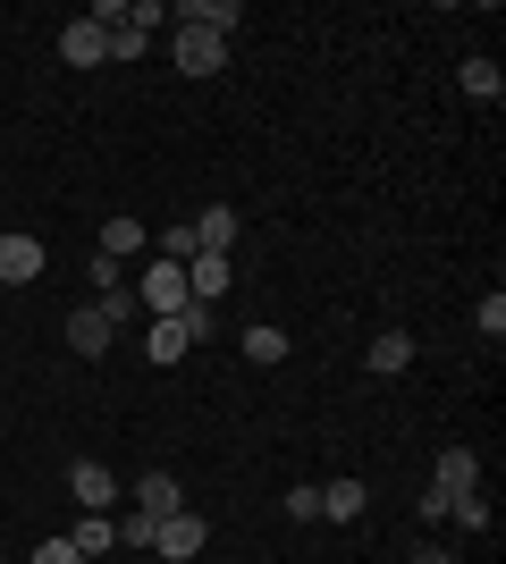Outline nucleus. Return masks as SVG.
<instances>
[{
  "label": "nucleus",
  "mask_w": 506,
  "mask_h": 564,
  "mask_svg": "<svg viewBox=\"0 0 506 564\" xmlns=\"http://www.w3.org/2000/svg\"><path fill=\"white\" fill-rule=\"evenodd\" d=\"M194 295H186V270L177 261H152L144 270V286H136V312H152V321H177Z\"/></svg>",
  "instance_id": "1"
},
{
  "label": "nucleus",
  "mask_w": 506,
  "mask_h": 564,
  "mask_svg": "<svg viewBox=\"0 0 506 564\" xmlns=\"http://www.w3.org/2000/svg\"><path fill=\"white\" fill-rule=\"evenodd\" d=\"M43 261H51V253H43V236H25V228L0 236V286H9V295L43 279Z\"/></svg>",
  "instance_id": "2"
},
{
  "label": "nucleus",
  "mask_w": 506,
  "mask_h": 564,
  "mask_svg": "<svg viewBox=\"0 0 506 564\" xmlns=\"http://www.w3.org/2000/svg\"><path fill=\"white\" fill-rule=\"evenodd\" d=\"M177 68L186 76H219L228 68V34H219V25H177Z\"/></svg>",
  "instance_id": "3"
},
{
  "label": "nucleus",
  "mask_w": 506,
  "mask_h": 564,
  "mask_svg": "<svg viewBox=\"0 0 506 564\" xmlns=\"http://www.w3.org/2000/svg\"><path fill=\"white\" fill-rule=\"evenodd\" d=\"M431 489L448 497V506H456V497H473V489H482V455H473V447H439Z\"/></svg>",
  "instance_id": "4"
},
{
  "label": "nucleus",
  "mask_w": 506,
  "mask_h": 564,
  "mask_svg": "<svg viewBox=\"0 0 506 564\" xmlns=\"http://www.w3.org/2000/svg\"><path fill=\"white\" fill-rule=\"evenodd\" d=\"M68 497H76V514H110V506H119V480H110V464H94V455H85V464L68 471Z\"/></svg>",
  "instance_id": "5"
},
{
  "label": "nucleus",
  "mask_w": 506,
  "mask_h": 564,
  "mask_svg": "<svg viewBox=\"0 0 506 564\" xmlns=\"http://www.w3.org/2000/svg\"><path fill=\"white\" fill-rule=\"evenodd\" d=\"M152 556H169V564H186V556H203V514H169V522H152Z\"/></svg>",
  "instance_id": "6"
},
{
  "label": "nucleus",
  "mask_w": 506,
  "mask_h": 564,
  "mask_svg": "<svg viewBox=\"0 0 506 564\" xmlns=\"http://www.w3.org/2000/svg\"><path fill=\"white\" fill-rule=\"evenodd\" d=\"M68 346L85 354V362H94V354H110V346H119L110 312H101V304H76V312H68Z\"/></svg>",
  "instance_id": "7"
},
{
  "label": "nucleus",
  "mask_w": 506,
  "mask_h": 564,
  "mask_svg": "<svg viewBox=\"0 0 506 564\" xmlns=\"http://www.w3.org/2000/svg\"><path fill=\"white\" fill-rule=\"evenodd\" d=\"M60 59H68V68H101V59H110V34H101L94 18L60 25Z\"/></svg>",
  "instance_id": "8"
},
{
  "label": "nucleus",
  "mask_w": 506,
  "mask_h": 564,
  "mask_svg": "<svg viewBox=\"0 0 506 564\" xmlns=\"http://www.w3.org/2000/svg\"><path fill=\"white\" fill-rule=\"evenodd\" d=\"M136 514H144V522H169V514H186V489H177L169 471H144V480H136Z\"/></svg>",
  "instance_id": "9"
},
{
  "label": "nucleus",
  "mask_w": 506,
  "mask_h": 564,
  "mask_svg": "<svg viewBox=\"0 0 506 564\" xmlns=\"http://www.w3.org/2000/svg\"><path fill=\"white\" fill-rule=\"evenodd\" d=\"M144 245H152V228H144L136 212H119V219H101V245H94V253H110V261H136Z\"/></svg>",
  "instance_id": "10"
},
{
  "label": "nucleus",
  "mask_w": 506,
  "mask_h": 564,
  "mask_svg": "<svg viewBox=\"0 0 506 564\" xmlns=\"http://www.w3.org/2000/svg\"><path fill=\"white\" fill-rule=\"evenodd\" d=\"M363 506H372V489H363L355 471H346V480H321V522H363Z\"/></svg>",
  "instance_id": "11"
},
{
  "label": "nucleus",
  "mask_w": 506,
  "mask_h": 564,
  "mask_svg": "<svg viewBox=\"0 0 506 564\" xmlns=\"http://www.w3.org/2000/svg\"><path fill=\"white\" fill-rule=\"evenodd\" d=\"M186 295L194 304H219V295H228V253H194L186 261Z\"/></svg>",
  "instance_id": "12"
},
{
  "label": "nucleus",
  "mask_w": 506,
  "mask_h": 564,
  "mask_svg": "<svg viewBox=\"0 0 506 564\" xmlns=\"http://www.w3.org/2000/svg\"><path fill=\"white\" fill-rule=\"evenodd\" d=\"M456 85H464L473 101H482V110H498V101H506V76H498V59H482V51H473V59L456 68Z\"/></svg>",
  "instance_id": "13"
},
{
  "label": "nucleus",
  "mask_w": 506,
  "mask_h": 564,
  "mask_svg": "<svg viewBox=\"0 0 506 564\" xmlns=\"http://www.w3.org/2000/svg\"><path fill=\"white\" fill-rule=\"evenodd\" d=\"M406 362H413V337L406 329H380V337H372V354H363V371H372V379H397Z\"/></svg>",
  "instance_id": "14"
},
{
  "label": "nucleus",
  "mask_w": 506,
  "mask_h": 564,
  "mask_svg": "<svg viewBox=\"0 0 506 564\" xmlns=\"http://www.w3.org/2000/svg\"><path fill=\"white\" fill-rule=\"evenodd\" d=\"M237 228H245V219L228 212V203H212V212H194V245H203V253H228V245H237Z\"/></svg>",
  "instance_id": "15"
},
{
  "label": "nucleus",
  "mask_w": 506,
  "mask_h": 564,
  "mask_svg": "<svg viewBox=\"0 0 506 564\" xmlns=\"http://www.w3.org/2000/svg\"><path fill=\"white\" fill-rule=\"evenodd\" d=\"M68 540H76V556H85V564H94V556H110V547H119V514H76V531H68Z\"/></svg>",
  "instance_id": "16"
},
{
  "label": "nucleus",
  "mask_w": 506,
  "mask_h": 564,
  "mask_svg": "<svg viewBox=\"0 0 506 564\" xmlns=\"http://www.w3.org/2000/svg\"><path fill=\"white\" fill-rule=\"evenodd\" d=\"M177 18H186V25H219V34H237V25H245V9H237V0H186Z\"/></svg>",
  "instance_id": "17"
},
{
  "label": "nucleus",
  "mask_w": 506,
  "mask_h": 564,
  "mask_svg": "<svg viewBox=\"0 0 506 564\" xmlns=\"http://www.w3.org/2000/svg\"><path fill=\"white\" fill-rule=\"evenodd\" d=\"M245 362H288V329L254 321V329H245Z\"/></svg>",
  "instance_id": "18"
},
{
  "label": "nucleus",
  "mask_w": 506,
  "mask_h": 564,
  "mask_svg": "<svg viewBox=\"0 0 506 564\" xmlns=\"http://www.w3.org/2000/svg\"><path fill=\"white\" fill-rule=\"evenodd\" d=\"M85 279H94V295H119V286H127V261L94 253V261H85Z\"/></svg>",
  "instance_id": "19"
},
{
  "label": "nucleus",
  "mask_w": 506,
  "mask_h": 564,
  "mask_svg": "<svg viewBox=\"0 0 506 564\" xmlns=\"http://www.w3.org/2000/svg\"><path fill=\"white\" fill-rule=\"evenodd\" d=\"M448 522H464V531H489V497H482V489L456 497V506H448Z\"/></svg>",
  "instance_id": "20"
},
{
  "label": "nucleus",
  "mask_w": 506,
  "mask_h": 564,
  "mask_svg": "<svg viewBox=\"0 0 506 564\" xmlns=\"http://www.w3.org/2000/svg\"><path fill=\"white\" fill-rule=\"evenodd\" d=\"M288 522H321V489H313V480H295V489H288Z\"/></svg>",
  "instance_id": "21"
},
{
  "label": "nucleus",
  "mask_w": 506,
  "mask_h": 564,
  "mask_svg": "<svg viewBox=\"0 0 506 564\" xmlns=\"http://www.w3.org/2000/svg\"><path fill=\"white\" fill-rule=\"evenodd\" d=\"M144 43H152L144 25H110V59H144Z\"/></svg>",
  "instance_id": "22"
},
{
  "label": "nucleus",
  "mask_w": 506,
  "mask_h": 564,
  "mask_svg": "<svg viewBox=\"0 0 506 564\" xmlns=\"http://www.w3.org/2000/svg\"><path fill=\"white\" fill-rule=\"evenodd\" d=\"M25 564H85V556H76V540H68V531H60V540H43V547H34V556H25Z\"/></svg>",
  "instance_id": "23"
},
{
  "label": "nucleus",
  "mask_w": 506,
  "mask_h": 564,
  "mask_svg": "<svg viewBox=\"0 0 506 564\" xmlns=\"http://www.w3.org/2000/svg\"><path fill=\"white\" fill-rule=\"evenodd\" d=\"M101 312H110V329H127V321H136V286H119V295H94Z\"/></svg>",
  "instance_id": "24"
},
{
  "label": "nucleus",
  "mask_w": 506,
  "mask_h": 564,
  "mask_svg": "<svg viewBox=\"0 0 506 564\" xmlns=\"http://www.w3.org/2000/svg\"><path fill=\"white\" fill-rule=\"evenodd\" d=\"M473 321H482V337H498V329H506V295H482V312H473Z\"/></svg>",
  "instance_id": "25"
},
{
  "label": "nucleus",
  "mask_w": 506,
  "mask_h": 564,
  "mask_svg": "<svg viewBox=\"0 0 506 564\" xmlns=\"http://www.w3.org/2000/svg\"><path fill=\"white\" fill-rule=\"evenodd\" d=\"M0 304H9V286H0Z\"/></svg>",
  "instance_id": "26"
}]
</instances>
